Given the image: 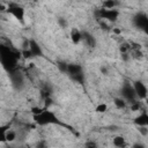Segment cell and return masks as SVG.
<instances>
[{
	"label": "cell",
	"mask_w": 148,
	"mask_h": 148,
	"mask_svg": "<svg viewBox=\"0 0 148 148\" xmlns=\"http://www.w3.org/2000/svg\"><path fill=\"white\" fill-rule=\"evenodd\" d=\"M22 49L23 50H27V49H29V39H24L23 40V44H22Z\"/></svg>",
	"instance_id": "obj_26"
},
{
	"label": "cell",
	"mask_w": 148,
	"mask_h": 148,
	"mask_svg": "<svg viewBox=\"0 0 148 148\" xmlns=\"http://www.w3.org/2000/svg\"><path fill=\"white\" fill-rule=\"evenodd\" d=\"M101 72H102L103 74H105V75L108 74V71H106V68H105V67H102V68H101Z\"/></svg>",
	"instance_id": "obj_31"
},
{
	"label": "cell",
	"mask_w": 148,
	"mask_h": 148,
	"mask_svg": "<svg viewBox=\"0 0 148 148\" xmlns=\"http://www.w3.org/2000/svg\"><path fill=\"white\" fill-rule=\"evenodd\" d=\"M34 120H35V123L37 125H40V126L50 125V124H59V125H61V123L56 117V114L52 111H49L46 109H44L38 114H34Z\"/></svg>",
	"instance_id": "obj_2"
},
{
	"label": "cell",
	"mask_w": 148,
	"mask_h": 148,
	"mask_svg": "<svg viewBox=\"0 0 148 148\" xmlns=\"http://www.w3.org/2000/svg\"><path fill=\"white\" fill-rule=\"evenodd\" d=\"M133 123L138 126H147L148 125V114H147L146 110H142V112L134 119Z\"/></svg>",
	"instance_id": "obj_9"
},
{
	"label": "cell",
	"mask_w": 148,
	"mask_h": 148,
	"mask_svg": "<svg viewBox=\"0 0 148 148\" xmlns=\"http://www.w3.org/2000/svg\"><path fill=\"white\" fill-rule=\"evenodd\" d=\"M96 17L97 18H104V20H108V21H111V22H114L117 21L118 16H119V12L111 8V9H105V8H102V9H98L96 10L95 13Z\"/></svg>",
	"instance_id": "obj_3"
},
{
	"label": "cell",
	"mask_w": 148,
	"mask_h": 148,
	"mask_svg": "<svg viewBox=\"0 0 148 148\" xmlns=\"http://www.w3.org/2000/svg\"><path fill=\"white\" fill-rule=\"evenodd\" d=\"M58 23L62 27V28H66L67 27V21L65 20V18H62V17H60V18H58Z\"/></svg>",
	"instance_id": "obj_24"
},
{
	"label": "cell",
	"mask_w": 148,
	"mask_h": 148,
	"mask_svg": "<svg viewBox=\"0 0 148 148\" xmlns=\"http://www.w3.org/2000/svg\"><path fill=\"white\" fill-rule=\"evenodd\" d=\"M81 36H82V39L86 42V44L88 46H90V47L96 46V39L91 34H89L87 31H83V32H81Z\"/></svg>",
	"instance_id": "obj_10"
},
{
	"label": "cell",
	"mask_w": 148,
	"mask_h": 148,
	"mask_svg": "<svg viewBox=\"0 0 148 148\" xmlns=\"http://www.w3.org/2000/svg\"><path fill=\"white\" fill-rule=\"evenodd\" d=\"M133 89L136 94V97L139 99H145L147 97V87L143 82L141 81H134L133 83Z\"/></svg>",
	"instance_id": "obj_6"
},
{
	"label": "cell",
	"mask_w": 148,
	"mask_h": 148,
	"mask_svg": "<svg viewBox=\"0 0 148 148\" xmlns=\"http://www.w3.org/2000/svg\"><path fill=\"white\" fill-rule=\"evenodd\" d=\"M106 110H108V105H106V104H104V103L98 104V105L96 106V109H95V111H96V112H98V113H103V112H105Z\"/></svg>",
	"instance_id": "obj_19"
},
{
	"label": "cell",
	"mask_w": 148,
	"mask_h": 148,
	"mask_svg": "<svg viewBox=\"0 0 148 148\" xmlns=\"http://www.w3.org/2000/svg\"><path fill=\"white\" fill-rule=\"evenodd\" d=\"M9 128L8 125L5 126H0V142H5L6 141V132Z\"/></svg>",
	"instance_id": "obj_15"
},
{
	"label": "cell",
	"mask_w": 148,
	"mask_h": 148,
	"mask_svg": "<svg viewBox=\"0 0 148 148\" xmlns=\"http://www.w3.org/2000/svg\"><path fill=\"white\" fill-rule=\"evenodd\" d=\"M121 95H123V97L126 99V101H128L130 103H133V102H135L136 101V94H135V91H134V89H133V86H130V84H125L124 87H123V89H121Z\"/></svg>",
	"instance_id": "obj_5"
},
{
	"label": "cell",
	"mask_w": 148,
	"mask_h": 148,
	"mask_svg": "<svg viewBox=\"0 0 148 148\" xmlns=\"http://www.w3.org/2000/svg\"><path fill=\"white\" fill-rule=\"evenodd\" d=\"M133 22H134V24H135L138 28L143 29V30H146L147 27H148V18H147V15H146L145 13H139V14H136V15L134 16V18H133Z\"/></svg>",
	"instance_id": "obj_7"
},
{
	"label": "cell",
	"mask_w": 148,
	"mask_h": 148,
	"mask_svg": "<svg viewBox=\"0 0 148 148\" xmlns=\"http://www.w3.org/2000/svg\"><path fill=\"white\" fill-rule=\"evenodd\" d=\"M57 67H58L59 71L62 72V73L67 72V64L64 62V61H58V62H57Z\"/></svg>",
	"instance_id": "obj_20"
},
{
	"label": "cell",
	"mask_w": 148,
	"mask_h": 148,
	"mask_svg": "<svg viewBox=\"0 0 148 148\" xmlns=\"http://www.w3.org/2000/svg\"><path fill=\"white\" fill-rule=\"evenodd\" d=\"M113 103H114V105L118 108V109H124L125 106H126V101L124 99V98H114V101H113Z\"/></svg>",
	"instance_id": "obj_16"
},
{
	"label": "cell",
	"mask_w": 148,
	"mask_h": 148,
	"mask_svg": "<svg viewBox=\"0 0 148 148\" xmlns=\"http://www.w3.org/2000/svg\"><path fill=\"white\" fill-rule=\"evenodd\" d=\"M71 77H72L74 81L79 82V83H83V82H84V75H83V72H82V73H79V74H74V75H72Z\"/></svg>",
	"instance_id": "obj_17"
},
{
	"label": "cell",
	"mask_w": 148,
	"mask_h": 148,
	"mask_svg": "<svg viewBox=\"0 0 148 148\" xmlns=\"http://www.w3.org/2000/svg\"><path fill=\"white\" fill-rule=\"evenodd\" d=\"M43 110H44V109H42V108H32V109H31V112H32V114H38V113H40Z\"/></svg>",
	"instance_id": "obj_25"
},
{
	"label": "cell",
	"mask_w": 148,
	"mask_h": 148,
	"mask_svg": "<svg viewBox=\"0 0 148 148\" xmlns=\"http://www.w3.org/2000/svg\"><path fill=\"white\" fill-rule=\"evenodd\" d=\"M139 132L143 135V136H146L147 134H148V130H147V126H139Z\"/></svg>",
	"instance_id": "obj_23"
},
{
	"label": "cell",
	"mask_w": 148,
	"mask_h": 148,
	"mask_svg": "<svg viewBox=\"0 0 148 148\" xmlns=\"http://www.w3.org/2000/svg\"><path fill=\"white\" fill-rule=\"evenodd\" d=\"M71 39L74 44H79L82 39V36H81V32L76 29V28H73L71 30Z\"/></svg>",
	"instance_id": "obj_12"
},
{
	"label": "cell",
	"mask_w": 148,
	"mask_h": 148,
	"mask_svg": "<svg viewBox=\"0 0 148 148\" xmlns=\"http://www.w3.org/2000/svg\"><path fill=\"white\" fill-rule=\"evenodd\" d=\"M116 1L114 0H104V2H103V8H105V9H111V8H113L114 6H116Z\"/></svg>",
	"instance_id": "obj_18"
},
{
	"label": "cell",
	"mask_w": 148,
	"mask_h": 148,
	"mask_svg": "<svg viewBox=\"0 0 148 148\" xmlns=\"http://www.w3.org/2000/svg\"><path fill=\"white\" fill-rule=\"evenodd\" d=\"M113 145L116 147H125L126 143H125V138L121 136V135H117L113 138Z\"/></svg>",
	"instance_id": "obj_13"
},
{
	"label": "cell",
	"mask_w": 148,
	"mask_h": 148,
	"mask_svg": "<svg viewBox=\"0 0 148 148\" xmlns=\"http://www.w3.org/2000/svg\"><path fill=\"white\" fill-rule=\"evenodd\" d=\"M29 50L31 51L34 57H40L43 56V51L39 46V44L35 39H29Z\"/></svg>",
	"instance_id": "obj_8"
},
{
	"label": "cell",
	"mask_w": 148,
	"mask_h": 148,
	"mask_svg": "<svg viewBox=\"0 0 148 148\" xmlns=\"http://www.w3.org/2000/svg\"><path fill=\"white\" fill-rule=\"evenodd\" d=\"M131 110L132 111H139L140 110V103L139 102H133V103H131Z\"/></svg>",
	"instance_id": "obj_22"
},
{
	"label": "cell",
	"mask_w": 148,
	"mask_h": 148,
	"mask_svg": "<svg viewBox=\"0 0 148 148\" xmlns=\"http://www.w3.org/2000/svg\"><path fill=\"white\" fill-rule=\"evenodd\" d=\"M86 146L87 147H96V143L95 142H88V143H86Z\"/></svg>",
	"instance_id": "obj_30"
},
{
	"label": "cell",
	"mask_w": 148,
	"mask_h": 148,
	"mask_svg": "<svg viewBox=\"0 0 148 148\" xmlns=\"http://www.w3.org/2000/svg\"><path fill=\"white\" fill-rule=\"evenodd\" d=\"M113 34H114V35H120V34H121V30H120L119 28H114V29H113Z\"/></svg>",
	"instance_id": "obj_28"
},
{
	"label": "cell",
	"mask_w": 148,
	"mask_h": 148,
	"mask_svg": "<svg viewBox=\"0 0 148 148\" xmlns=\"http://www.w3.org/2000/svg\"><path fill=\"white\" fill-rule=\"evenodd\" d=\"M67 73L72 76L74 74L82 73V67L79 64H67Z\"/></svg>",
	"instance_id": "obj_11"
},
{
	"label": "cell",
	"mask_w": 148,
	"mask_h": 148,
	"mask_svg": "<svg viewBox=\"0 0 148 148\" xmlns=\"http://www.w3.org/2000/svg\"><path fill=\"white\" fill-rule=\"evenodd\" d=\"M15 139H16V132H14V131H12V130L8 128L7 132H6V141L13 142Z\"/></svg>",
	"instance_id": "obj_14"
},
{
	"label": "cell",
	"mask_w": 148,
	"mask_h": 148,
	"mask_svg": "<svg viewBox=\"0 0 148 148\" xmlns=\"http://www.w3.org/2000/svg\"><path fill=\"white\" fill-rule=\"evenodd\" d=\"M43 146H44V143H43V142H40V143H38V145H37V147H43Z\"/></svg>",
	"instance_id": "obj_32"
},
{
	"label": "cell",
	"mask_w": 148,
	"mask_h": 148,
	"mask_svg": "<svg viewBox=\"0 0 148 148\" xmlns=\"http://www.w3.org/2000/svg\"><path fill=\"white\" fill-rule=\"evenodd\" d=\"M52 104V99L50 98V97H45V106L47 108L49 105H51Z\"/></svg>",
	"instance_id": "obj_27"
},
{
	"label": "cell",
	"mask_w": 148,
	"mask_h": 148,
	"mask_svg": "<svg viewBox=\"0 0 148 148\" xmlns=\"http://www.w3.org/2000/svg\"><path fill=\"white\" fill-rule=\"evenodd\" d=\"M6 12L9 13L10 15H13L20 22H22V23L24 22V8L22 6L16 5V3H9Z\"/></svg>",
	"instance_id": "obj_4"
},
{
	"label": "cell",
	"mask_w": 148,
	"mask_h": 148,
	"mask_svg": "<svg viewBox=\"0 0 148 148\" xmlns=\"http://www.w3.org/2000/svg\"><path fill=\"white\" fill-rule=\"evenodd\" d=\"M20 58V52H14L9 47L0 45V60L6 69L13 71L16 67L17 59Z\"/></svg>",
	"instance_id": "obj_1"
},
{
	"label": "cell",
	"mask_w": 148,
	"mask_h": 148,
	"mask_svg": "<svg viewBox=\"0 0 148 148\" xmlns=\"http://www.w3.org/2000/svg\"><path fill=\"white\" fill-rule=\"evenodd\" d=\"M21 54H22V56H23V58H25V59H30V58H32V57H34V56H32V53H31V51H30L29 49H27V50H22Z\"/></svg>",
	"instance_id": "obj_21"
},
{
	"label": "cell",
	"mask_w": 148,
	"mask_h": 148,
	"mask_svg": "<svg viewBox=\"0 0 148 148\" xmlns=\"http://www.w3.org/2000/svg\"><path fill=\"white\" fill-rule=\"evenodd\" d=\"M5 10H7V7H6L5 5L0 3V12H5Z\"/></svg>",
	"instance_id": "obj_29"
}]
</instances>
